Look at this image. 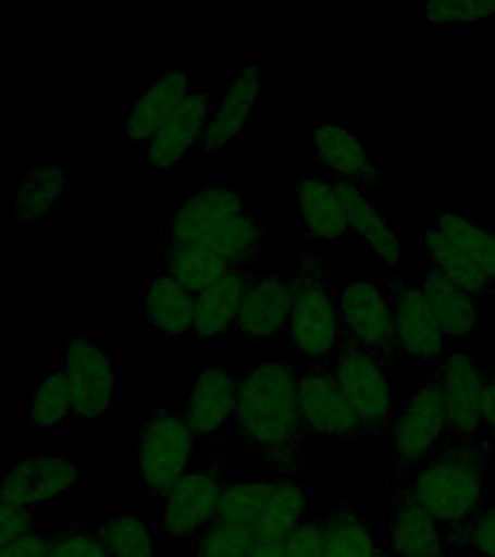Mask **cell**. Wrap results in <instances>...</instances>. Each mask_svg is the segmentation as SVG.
Segmentation results:
<instances>
[{
  "instance_id": "obj_1",
  "label": "cell",
  "mask_w": 495,
  "mask_h": 557,
  "mask_svg": "<svg viewBox=\"0 0 495 557\" xmlns=\"http://www.w3.org/2000/svg\"><path fill=\"white\" fill-rule=\"evenodd\" d=\"M298 377L286 361H269L238 379L234 420L243 444L281 473L294 472L298 465L304 431Z\"/></svg>"
},
{
  "instance_id": "obj_2",
  "label": "cell",
  "mask_w": 495,
  "mask_h": 557,
  "mask_svg": "<svg viewBox=\"0 0 495 557\" xmlns=\"http://www.w3.org/2000/svg\"><path fill=\"white\" fill-rule=\"evenodd\" d=\"M484 474L481 448L458 444L420 466L408 494L438 524L467 525L481 511Z\"/></svg>"
},
{
  "instance_id": "obj_3",
  "label": "cell",
  "mask_w": 495,
  "mask_h": 557,
  "mask_svg": "<svg viewBox=\"0 0 495 557\" xmlns=\"http://www.w3.org/2000/svg\"><path fill=\"white\" fill-rule=\"evenodd\" d=\"M294 283V302L288 321L289 342L304 360L323 363L334 359L343 343V326L336 296L325 289L323 259L319 252L302 257Z\"/></svg>"
},
{
  "instance_id": "obj_4",
  "label": "cell",
  "mask_w": 495,
  "mask_h": 557,
  "mask_svg": "<svg viewBox=\"0 0 495 557\" xmlns=\"http://www.w3.org/2000/svg\"><path fill=\"white\" fill-rule=\"evenodd\" d=\"M343 338L381 357L395 352L394 308L391 286L358 278L346 282L336 292Z\"/></svg>"
},
{
  "instance_id": "obj_5",
  "label": "cell",
  "mask_w": 495,
  "mask_h": 557,
  "mask_svg": "<svg viewBox=\"0 0 495 557\" xmlns=\"http://www.w3.org/2000/svg\"><path fill=\"white\" fill-rule=\"evenodd\" d=\"M194 440L188 422L175 413L159 412L141 426L138 465L143 482L154 495H168L188 474Z\"/></svg>"
},
{
  "instance_id": "obj_6",
  "label": "cell",
  "mask_w": 495,
  "mask_h": 557,
  "mask_svg": "<svg viewBox=\"0 0 495 557\" xmlns=\"http://www.w3.org/2000/svg\"><path fill=\"white\" fill-rule=\"evenodd\" d=\"M333 372L363 430L384 431L393 418L394 405L381 357L343 338Z\"/></svg>"
},
{
  "instance_id": "obj_7",
  "label": "cell",
  "mask_w": 495,
  "mask_h": 557,
  "mask_svg": "<svg viewBox=\"0 0 495 557\" xmlns=\"http://www.w3.org/2000/svg\"><path fill=\"white\" fill-rule=\"evenodd\" d=\"M449 430V420L441 386L429 382L408 399L393 425L395 459L403 468H417L436 455L438 444Z\"/></svg>"
},
{
  "instance_id": "obj_8",
  "label": "cell",
  "mask_w": 495,
  "mask_h": 557,
  "mask_svg": "<svg viewBox=\"0 0 495 557\" xmlns=\"http://www.w3.org/2000/svg\"><path fill=\"white\" fill-rule=\"evenodd\" d=\"M298 407L302 429L308 434L349 438L364 431L336 374L324 366L298 377Z\"/></svg>"
},
{
  "instance_id": "obj_9",
  "label": "cell",
  "mask_w": 495,
  "mask_h": 557,
  "mask_svg": "<svg viewBox=\"0 0 495 557\" xmlns=\"http://www.w3.org/2000/svg\"><path fill=\"white\" fill-rule=\"evenodd\" d=\"M64 370L71 383L73 412L101 418L110 412L116 381L110 356L89 335H75L66 343Z\"/></svg>"
},
{
  "instance_id": "obj_10",
  "label": "cell",
  "mask_w": 495,
  "mask_h": 557,
  "mask_svg": "<svg viewBox=\"0 0 495 557\" xmlns=\"http://www.w3.org/2000/svg\"><path fill=\"white\" fill-rule=\"evenodd\" d=\"M391 296L395 351L421 363L441 360L446 351V335L434 320L419 285L395 281Z\"/></svg>"
},
{
  "instance_id": "obj_11",
  "label": "cell",
  "mask_w": 495,
  "mask_h": 557,
  "mask_svg": "<svg viewBox=\"0 0 495 557\" xmlns=\"http://www.w3.org/2000/svg\"><path fill=\"white\" fill-rule=\"evenodd\" d=\"M75 463L58 457H24L7 473L2 483V504L37 508L50 503L79 482Z\"/></svg>"
},
{
  "instance_id": "obj_12",
  "label": "cell",
  "mask_w": 495,
  "mask_h": 557,
  "mask_svg": "<svg viewBox=\"0 0 495 557\" xmlns=\"http://www.w3.org/2000/svg\"><path fill=\"white\" fill-rule=\"evenodd\" d=\"M436 382L445 400L451 433L465 440L480 433L485 374L473 357L465 352L446 356L438 369Z\"/></svg>"
},
{
  "instance_id": "obj_13",
  "label": "cell",
  "mask_w": 495,
  "mask_h": 557,
  "mask_svg": "<svg viewBox=\"0 0 495 557\" xmlns=\"http://www.w3.org/2000/svg\"><path fill=\"white\" fill-rule=\"evenodd\" d=\"M223 483L214 472H194L182 478L163 496L162 530L169 537H186L206 529L219 517Z\"/></svg>"
},
{
  "instance_id": "obj_14",
  "label": "cell",
  "mask_w": 495,
  "mask_h": 557,
  "mask_svg": "<svg viewBox=\"0 0 495 557\" xmlns=\"http://www.w3.org/2000/svg\"><path fill=\"white\" fill-rule=\"evenodd\" d=\"M311 143L321 165L342 181L373 190L384 189V173L373 163L371 152L358 133L338 122H324L311 131Z\"/></svg>"
},
{
  "instance_id": "obj_15",
  "label": "cell",
  "mask_w": 495,
  "mask_h": 557,
  "mask_svg": "<svg viewBox=\"0 0 495 557\" xmlns=\"http://www.w3.org/2000/svg\"><path fill=\"white\" fill-rule=\"evenodd\" d=\"M212 99L203 94H190L164 122L151 139L149 161L151 168L169 170L180 165L195 150L201 148L210 122Z\"/></svg>"
},
{
  "instance_id": "obj_16",
  "label": "cell",
  "mask_w": 495,
  "mask_h": 557,
  "mask_svg": "<svg viewBox=\"0 0 495 557\" xmlns=\"http://www.w3.org/2000/svg\"><path fill=\"white\" fill-rule=\"evenodd\" d=\"M293 302L294 283L290 278L253 277L243 296L236 326L250 342H269L288 326Z\"/></svg>"
},
{
  "instance_id": "obj_17",
  "label": "cell",
  "mask_w": 495,
  "mask_h": 557,
  "mask_svg": "<svg viewBox=\"0 0 495 557\" xmlns=\"http://www.w3.org/2000/svg\"><path fill=\"white\" fill-rule=\"evenodd\" d=\"M249 212V202L232 187H211L195 191L173 212L166 228L168 244L201 242L214 226Z\"/></svg>"
},
{
  "instance_id": "obj_18",
  "label": "cell",
  "mask_w": 495,
  "mask_h": 557,
  "mask_svg": "<svg viewBox=\"0 0 495 557\" xmlns=\"http://www.w3.org/2000/svg\"><path fill=\"white\" fill-rule=\"evenodd\" d=\"M193 83L182 70L171 69L156 78L129 109L124 125V137L137 147H149L151 139L162 128L190 91Z\"/></svg>"
},
{
  "instance_id": "obj_19",
  "label": "cell",
  "mask_w": 495,
  "mask_h": 557,
  "mask_svg": "<svg viewBox=\"0 0 495 557\" xmlns=\"http://www.w3.org/2000/svg\"><path fill=\"white\" fill-rule=\"evenodd\" d=\"M417 285L446 337L456 342L472 338L482 317L480 298L456 285L430 261Z\"/></svg>"
},
{
  "instance_id": "obj_20",
  "label": "cell",
  "mask_w": 495,
  "mask_h": 557,
  "mask_svg": "<svg viewBox=\"0 0 495 557\" xmlns=\"http://www.w3.org/2000/svg\"><path fill=\"white\" fill-rule=\"evenodd\" d=\"M262 69L250 64L233 78L223 98L212 108L202 150H219L227 147L245 131L251 113L259 104L262 87Z\"/></svg>"
},
{
  "instance_id": "obj_21",
  "label": "cell",
  "mask_w": 495,
  "mask_h": 557,
  "mask_svg": "<svg viewBox=\"0 0 495 557\" xmlns=\"http://www.w3.org/2000/svg\"><path fill=\"white\" fill-rule=\"evenodd\" d=\"M238 381L223 366H211L195 381L186 403L185 420L195 435H210L234 418Z\"/></svg>"
},
{
  "instance_id": "obj_22",
  "label": "cell",
  "mask_w": 495,
  "mask_h": 557,
  "mask_svg": "<svg viewBox=\"0 0 495 557\" xmlns=\"http://www.w3.org/2000/svg\"><path fill=\"white\" fill-rule=\"evenodd\" d=\"M332 181L345 205L350 234L367 244L386 268H398L401 261V244L381 209L364 195L362 187L342 178Z\"/></svg>"
},
{
  "instance_id": "obj_23",
  "label": "cell",
  "mask_w": 495,
  "mask_h": 557,
  "mask_svg": "<svg viewBox=\"0 0 495 557\" xmlns=\"http://www.w3.org/2000/svg\"><path fill=\"white\" fill-rule=\"evenodd\" d=\"M297 194L299 218L308 237L320 243L349 237L345 205L332 178L308 173L299 178Z\"/></svg>"
},
{
  "instance_id": "obj_24",
  "label": "cell",
  "mask_w": 495,
  "mask_h": 557,
  "mask_svg": "<svg viewBox=\"0 0 495 557\" xmlns=\"http://www.w3.org/2000/svg\"><path fill=\"white\" fill-rule=\"evenodd\" d=\"M251 278L253 276L242 268H234L214 285L199 292L193 331L195 338L199 342L214 338L236 325L243 296Z\"/></svg>"
},
{
  "instance_id": "obj_25",
  "label": "cell",
  "mask_w": 495,
  "mask_h": 557,
  "mask_svg": "<svg viewBox=\"0 0 495 557\" xmlns=\"http://www.w3.org/2000/svg\"><path fill=\"white\" fill-rule=\"evenodd\" d=\"M388 533L395 557H446L441 524L410 494L399 499Z\"/></svg>"
},
{
  "instance_id": "obj_26",
  "label": "cell",
  "mask_w": 495,
  "mask_h": 557,
  "mask_svg": "<svg viewBox=\"0 0 495 557\" xmlns=\"http://www.w3.org/2000/svg\"><path fill=\"white\" fill-rule=\"evenodd\" d=\"M197 295L182 286L171 274L162 272L143 296V312L151 326L168 337L193 334Z\"/></svg>"
},
{
  "instance_id": "obj_27",
  "label": "cell",
  "mask_w": 495,
  "mask_h": 557,
  "mask_svg": "<svg viewBox=\"0 0 495 557\" xmlns=\"http://www.w3.org/2000/svg\"><path fill=\"white\" fill-rule=\"evenodd\" d=\"M421 244L429 255V261L436 265L445 276L456 285L469 292L477 298L493 295L495 282L488 276L447 235L437 228L436 224L430 225L421 234Z\"/></svg>"
},
{
  "instance_id": "obj_28",
  "label": "cell",
  "mask_w": 495,
  "mask_h": 557,
  "mask_svg": "<svg viewBox=\"0 0 495 557\" xmlns=\"http://www.w3.org/2000/svg\"><path fill=\"white\" fill-rule=\"evenodd\" d=\"M64 165L55 160L29 169L14 196V216L21 222L45 220L66 189Z\"/></svg>"
},
{
  "instance_id": "obj_29",
  "label": "cell",
  "mask_w": 495,
  "mask_h": 557,
  "mask_svg": "<svg viewBox=\"0 0 495 557\" xmlns=\"http://www.w3.org/2000/svg\"><path fill=\"white\" fill-rule=\"evenodd\" d=\"M163 256L164 272L194 295L214 285L234 269L202 244H168Z\"/></svg>"
},
{
  "instance_id": "obj_30",
  "label": "cell",
  "mask_w": 495,
  "mask_h": 557,
  "mask_svg": "<svg viewBox=\"0 0 495 557\" xmlns=\"http://www.w3.org/2000/svg\"><path fill=\"white\" fill-rule=\"evenodd\" d=\"M267 242L263 225L253 213L245 212L214 226L201 242L232 268H240L262 251Z\"/></svg>"
},
{
  "instance_id": "obj_31",
  "label": "cell",
  "mask_w": 495,
  "mask_h": 557,
  "mask_svg": "<svg viewBox=\"0 0 495 557\" xmlns=\"http://www.w3.org/2000/svg\"><path fill=\"white\" fill-rule=\"evenodd\" d=\"M307 508L304 486L293 478L275 482V491L267 509L256 521L255 533L259 542L286 540L302 524Z\"/></svg>"
},
{
  "instance_id": "obj_32",
  "label": "cell",
  "mask_w": 495,
  "mask_h": 557,
  "mask_svg": "<svg viewBox=\"0 0 495 557\" xmlns=\"http://www.w3.org/2000/svg\"><path fill=\"white\" fill-rule=\"evenodd\" d=\"M381 555L372 531L356 509L342 505L324 522L321 557H378Z\"/></svg>"
},
{
  "instance_id": "obj_33",
  "label": "cell",
  "mask_w": 495,
  "mask_h": 557,
  "mask_svg": "<svg viewBox=\"0 0 495 557\" xmlns=\"http://www.w3.org/2000/svg\"><path fill=\"white\" fill-rule=\"evenodd\" d=\"M436 226L495 282V234L471 218L445 212Z\"/></svg>"
},
{
  "instance_id": "obj_34",
  "label": "cell",
  "mask_w": 495,
  "mask_h": 557,
  "mask_svg": "<svg viewBox=\"0 0 495 557\" xmlns=\"http://www.w3.org/2000/svg\"><path fill=\"white\" fill-rule=\"evenodd\" d=\"M112 557H156L154 537L140 518L116 513L95 527Z\"/></svg>"
},
{
  "instance_id": "obj_35",
  "label": "cell",
  "mask_w": 495,
  "mask_h": 557,
  "mask_svg": "<svg viewBox=\"0 0 495 557\" xmlns=\"http://www.w3.org/2000/svg\"><path fill=\"white\" fill-rule=\"evenodd\" d=\"M275 482H242L224 486L216 520L255 525L271 500Z\"/></svg>"
},
{
  "instance_id": "obj_36",
  "label": "cell",
  "mask_w": 495,
  "mask_h": 557,
  "mask_svg": "<svg viewBox=\"0 0 495 557\" xmlns=\"http://www.w3.org/2000/svg\"><path fill=\"white\" fill-rule=\"evenodd\" d=\"M73 412L71 383L66 370L60 369L38 386L29 407V422L34 426L63 424Z\"/></svg>"
},
{
  "instance_id": "obj_37",
  "label": "cell",
  "mask_w": 495,
  "mask_h": 557,
  "mask_svg": "<svg viewBox=\"0 0 495 557\" xmlns=\"http://www.w3.org/2000/svg\"><path fill=\"white\" fill-rule=\"evenodd\" d=\"M202 531L195 557H247L256 542L253 525L215 520Z\"/></svg>"
},
{
  "instance_id": "obj_38",
  "label": "cell",
  "mask_w": 495,
  "mask_h": 557,
  "mask_svg": "<svg viewBox=\"0 0 495 557\" xmlns=\"http://www.w3.org/2000/svg\"><path fill=\"white\" fill-rule=\"evenodd\" d=\"M420 11L430 25H472L495 17V0H433Z\"/></svg>"
},
{
  "instance_id": "obj_39",
  "label": "cell",
  "mask_w": 495,
  "mask_h": 557,
  "mask_svg": "<svg viewBox=\"0 0 495 557\" xmlns=\"http://www.w3.org/2000/svg\"><path fill=\"white\" fill-rule=\"evenodd\" d=\"M47 557H112L95 527L81 522L50 537Z\"/></svg>"
},
{
  "instance_id": "obj_40",
  "label": "cell",
  "mask_w": 495,
  "mask_h": 557,
  "mask_svg": "<svg viewBox=\"0 0 495 557\" xmlns=\"http://www.w3.org/2000/svg\"><path fill=\"white\" fill-rule=\"evenodd\" d=\"M37 533V516L34 508L0 505V546Z\"/></svg>"
},
{
  "instance_id": "obj_41",
  "label": "cell",
  "mask_w": 495,
  "mask_h": 557,
  "mask_svg": "<svg viewBox=\"0 0 495 557\" xmlns=\"http://www.w3.org/2000/svg\"><path fill=\"white\" fill-rule=\"evenodd\" d=\"M465 537L480 557H495V504L481 509L467 524Z\"/></svg>"
},
{
  "instance_id": "obj_42",
  "label": "cell",
  "mask_w": 495,
  "mask_h": 557,
  "mask_svg": "<svg viewBox=\"0 0 495 557\" xmlns=\"http://www.w3.org/2000/svg\"><path fill=\"white\" fill-rule=\"evenodd\" d=\"M324 548V522L304 521L286 539V557H321Z\"/></svg>"
},
{
  "instance_id": "obj_43",
  "label": "cell",
  "mask_w": 495,
  "mask_h": 557,
  "mask_svg": "<svg viewBox=\"0 0 495 557\" xmlns=\"http://www.w3.org/2000/svg\"><path fill=\"white\" fill-rule=\"evenodd\" d=\"M50 550V537L34 533L14 543L2 546L0 557H47Z\"/></svg>"
},
{
  "instance_id": "obj_44",
  "label": "cell",
  "mask_w": 495,
  "mask_h": 557,
  "mask_svg": "<svg viewBox=\"0 0 495 557\" xmlns=\"http://www.w3.org/2000/svg\"><path fill=\"white\" fill-rule=\"evenodd\" d=\"M482 430L495 435V373L485 377L481 407Z\"/></svg>"
},
{
  "instance_id": "obj_45",
  "label": "cell",
  "mask_w": 495,
  "mask_h": 557,
  "mask_svg": "<svg viewBox=\"0 0 495 557\" xmlns=\"http://www.w3.org/2000/svg\"><path fill=\"white\" fill-rule=\"evenodd\" d=\"M247 557H286V540L277 542H259L256 540Z\"/></svg>"
},
{
  "instance_id": "obj_46",
  "label": "cell",
  "mask_w": 495,
  "mask_h": 557,
  "mask_svg": "<svg viewBox=\"0 0 495 557\" xmlns=\"http://www.w3.org/2000/svg\"><path fill=\"white\" fill-rule=\"evenodd\" d=\"M378 557H386V556H385V555H382V553H381V555H380V556H378Z\"/></svg>"
}]
</instances>
